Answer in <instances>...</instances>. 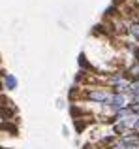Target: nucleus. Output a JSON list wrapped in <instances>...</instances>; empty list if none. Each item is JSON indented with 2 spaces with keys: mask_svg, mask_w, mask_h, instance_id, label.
<instances>
[{
  "mask_svg": "<svg viewBox=\"0 0 139 149\" xmlns=\"http://www.w3.org/2000/svg\"><path fill=\"white\" fill-rule=\"evenodd\" d=\"M111 96H113V91L109 87H90V89H83V98L90 100L92 104L98 106H109Z\"/></svg>",
  "mask_w": 139,
  "mask_h": 149,
  "instance_id": "nucleus-1",
  "label": "nucleus"
},
{
  "mask_svg": "<svg viewBox=\"0 0 139 149\" xmlns=\"http://www.w3.org/2000/svg\"><path fill=\"white\" fill-rule=\"evenodd\" d=\"M0 76H2V85H4L6 91H15L17 89V77L15 76H11L8 72H2Z\"/></svg>",
  "mask_w": 139,
  "mask_h": 149,
  "instance_id": "nucleus-2",
  "label": "nucleus"
},
{
  "mask_svg": "<svg viewBox=\"0 0 139 149\" xmlns=\"http://www.w3.org/2000/svg\"><path fill=\"white\" fill-rule=\"evenodd\" d=\"M126 32H128L136 42H139V19H132V21H128V30H126Z\"/></svg>",
  "mask_w": 139,
  "mask_h": 149,
  "instance_id": "nucleus-3",
  "label": "nucleus"
},
{
  "mask_svg": "<svg viewBox=\"0 0 139 149\" xmlns=\"http://www.w3.org/2000/svg\"><path fill=\"white\" fill-rule=\"evenodd\" d=\"M126 74H128L126 77H128L130 81H132V79H139V62H133L132 66H128V72H126Z\"/></svg>",
  "mask_w": 139,
  "mask_h": 149,
  "instance_id": "nucleus-4",
  "label": "nucleus"
},
{
  "mask_svg": "<svg viewBox=\"0 0 139 149\" xmlns=\"http://www.w3.org/2000/svg\"><path fill=\"white\" fill-rule=\"evenodd\" d=\"M136 95H139V79H132L130 81V89H128V98L130 96H136Z\"/></svg>",
  "mask_w": 139,
  "mask_h": 149,
  "instance_id": "nucleus-5",
  "label": "nucleus"
},
{
  "mask_svg": "<svg viewBox=\"0 0 139 149\" xmlns=\"http://www.w3.org/2000/svg\"><path fill=\"white\" fill-rule=\"evenodd\" d=\"M4 91V85H2V79H0V93Z\"/></svg>",
  "mask_w": 139,
  "mask_h": 149,
  "instance_id": "nucleus-6",
  "label": "nucleus"
}]
</instances>
